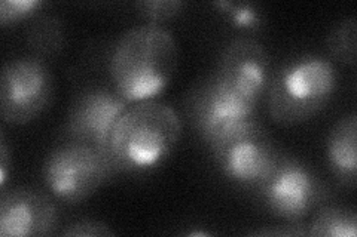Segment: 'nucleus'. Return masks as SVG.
<instances>
[{"label": "nucleus", "mask_w": 357, "mask_h": 237, "mask_svg": "<svg viewBox=\"0 0 357 237\" xmlns=\"http://www.w3.org/2000/svg\"><path fill=\"white\" fill-rule=\"evenodd\" d=\"M176 67L173 35L152 24L127 30L114 44L109 58L114 89L130 104L158 98L169 88Z\"/></svg>", "instance_id": "f257e3e1"}, {"label": "nucleus", "mask_w": 357, "mask_h": 237, "mask_svg": "<svg viewBox=\"0 0 357 237\" xmlns=\"http://www.w3.org/2000/svg\"><path fill=\"white\" fill-rule=\"evenodd\" d=\"M182 135L177 113L156 99L131 104L109 137V154L119 172L142 174L160 167Z\"/></svg>", "instance_id": "f03ea898"}, {"label": "nucleus", "mask_w": 357, "mask_h": 237, "mask_svg": "<svg viewBox=\"0 0 357 237\" xmlns=\"http://www.w3.org/2000/svg\"><path fill=\"white\" fill-rule=\"evenodd\" d=\"M338 88V70L328 56L307 54L287 61L273 73L268 86V113L283 126L317 116Z\"/></svg>", "instance_id": "7ed1b4c3"}, {"label": "nucleus", "mask_w": 357, "mask_h": 237, "mask_svg": "<svg viewBox=\"0 0 357 237\" xmlns=\"http://www.w3.org/2000/svg\"><path fill=\"white\" fill-rule=\"evenodd\" d=\"M116 172L109 153L89 142L67 140L48 154L42 178L51 196L67 205H77Z\"/></svg>", "instance_id": "20e7f679"}, {"label": "nucleus", "mask_w": 357, "mask_h": 237, "mask_svg": "<svg viewBox=\"0 0 357 237\" xmlns=\"http://www.w3.org/2000/svg\"><path fill=\"white\" fill-rule=\"evenodd\" d=\"M271 77V58L266 49L252 38H238L223 48L208 85L232 103L255 113Z\"/></svg>", "instance_id": "39448f33"}, {"label": "nucleus", "mask_w": 357, "mask_h": 237, "mask_svg": "<svg viewBox=\"0 0 357 237\" xmlns=\"http://www.w3.org/2000/svg\"><path fill=\"white\" fill-rule=\"evenodd\" d=\"M210 150L228 181L255 190L270 178L282 157L270 135L255 119L210 147Z\"/></svg>", "instance_id": "423d86ee"}, {"label": "nucleus", "mask_w": 357, "mask_h": 237, "mask_svg": "<svg viewBox=\"0 0 357 237\" xmlns=\"http://www.w3.org/2000/svg\"><path fill=\"white\" fill-rule=\"evenodd\" d=\"M54 94V81L40 56H21L2 69L0 106L10 125H26L47 110Z\"/></svg>", "instance_id": "0eeeda50"}, {"label": "nucleus", "mask_w": 357, "mask_h": 237, "mask_svg": "<svg viewBox=\"0 0 357 237\" xmlns=\"http://www.w3.org/2000/svg\"><path fill=\"white\" fill-rule=\"evenodd\" d=\"M258 191L265 208L290 224L303 221L326 197L320 178L305 163L284 156Z\"/></svg>", "instance_id": "6e6552de"}, {"label": "nucleus", "mask_w": 357, "mask_h": 237, "mask_svg": "<svg viewBox=\"0 0 357 237\" xmlns=\"http://www.w3.org/2000/svg\"><path fill=\"white\" fill-rule=\"evenodd\" d=\"M130 103L115 89H89L72 107L66 125L69 140L89 142L109 153V137Z\"/></svg>", "instance_id": "1a4fd4ad"}, {"label": "nucleus", "mask_w": 357, "mask_h": 237, "mask_svg": "<svg viewBox=\"0 0 357 237\" xmlns=\"http://www.w3.org/2000/svg\"><path fill=\"white\" fill-rule=\"evenodd\" d=\"M59 209L39 191L15 188L0 199V236L42 237L57 229Z\"/></svg>", "instance_id": "9d476101"}, {"label": "nucleus", "mask_w": 357, "mask_h": 237, "mask_svg": "<svg viewBox=\"0 0 357 237\" xmlns=\"http://www.w3.org/2000/svg\"><path fill=\"white\" fill-rule=\"evenodd\" d=\"M326 159L338 181L356 187L357 174V117L356 113L335 123L326 140Z\"/></svg>", "instance_id": "9b49d317"}, {"label": "nucleus", "mask_w": 357, "mask_h": 237, "mask_svg": "<svg viewBox=\"0 0 357 237\" xmlns=\"http://www.w3.org/2000/svg\"><path fill=\"white\" fill-rule=\"evenodd\" d=\"M314 237H356L357 215L350 208L323 206L307 227Z\"/></svg>", "instance_id": "f8f14e48"}, {"label": "nucleus", "mask_w": 357, "mask_h": 237, "mask_svg": "<svg viewBox=\"0 0 357 237\" xmlns=\"http://www.w3.org/2000/svg\"><path fill=\"white\" fill-rule=\"evenodd\" d=\"M219 15L227 21L234 30L244 33L261 31L265 26V15L259 5L252 2H229L220 0L213 3Z\"/></svg>", "instance_id": "ddd939ff"}, {"label": "nucleus", "mask_w": 357, "mask_h": 237, "mask_svg": "<svg viewBox=\"0 0 357 237\" xmlns=\"http://www.w3.org/2000/svg\"><path fill=\"white\" fill-rule=\"evenodd\" d=\"M27 42L36 56L60 52L64 44V30L60 19L48 15L38 18L27 31Z\"/></svg>", "instance_id": "4468645a"}, {"label": "nucleus", "mask_w": 357, "mask_h": 237, "mask_svg": "<svg viewBox=\"0 0 357 237\" xmlns=\"http://www.w3.org/2000/svg\"><path fill=\"white\" fill-rule=\"evenodd\" d=\"M357 24L356 18L350 17L335 26L326 39L329 58L347 65L356 64Z\"/></svg>", "instance_id": "2eb2a0df"}, {"label": "nucleus", "mask_w": 357, "mask_h": 237, "mask_svg": "<svg viewBox=\"0 0 357 237\" xmlns=\"http://www.w3.org/2000/svg\"><path fill=\"white\" fill-rule=\"evenodd\" d=\"M185 6L178 0H148V2L136 3L139 14L152 26H161L162 22L170 21L181 14Z\"/></svg>", "instance_id": "dca6fc26"}, {"label": "nucleus", "mask_w": 357, "mask_h": 237, "mask_svg": "<svg viewBox=\"0 0 357 237\" xmlns=\"http://www.w3.org/2000/svg\"><path fill=\"white\" fill-rule=\"evenodd\" d=\"M42 8L45 3L40 0H3L0 3V24L15 26L17 22L36 17Z\"/></svg>", "instance_id": "f3484780"}, {"label": "nucleus", "mask_w": 357, "mask_h": 237, "mask_svg": "<svg viewBox=\"0 0 357 237\" xmlns=\"http://www.w3.org/2000/svg\"><path fill=\"white\" fill-rule=\"evenodd\" d=\"M63 236H79V237H96V236H115L106 224L94 220H79L63 231Z\"/></svg>", "instance_id": "a211bd4d"}, {"label": "nucleus", "mask_w": 357, "mask_h": 237, "mask_svg": "<svg viewBox=\"0 0 357 237\" xmlns=\"http://www.w3.org/2000/svg\"><path fill=\"white\" fill-rule=\"evenodd\" d=\"M8 167H9V156H8V145L5 141V135L2 133V141H0V186L5 188L8 179Z\"/></svg>", "instance_id": "6ab92c4d"}]
</instances>
